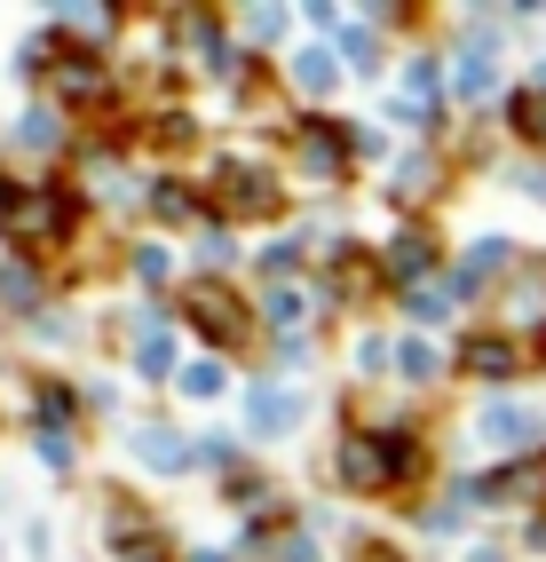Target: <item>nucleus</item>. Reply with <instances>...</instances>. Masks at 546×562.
Segmentation results:
<instances>
[{
	"instance_id": "dca6fc26",
	"label": "nucleus",
	"mask_w": 546,
	"mask_h": 562,
	"mask_svg": "<svg viewBox=\"0 0 546 562\" xmlns=\"http://www.w3.org/2000/svg\"><path fill=\"white\" fill-rule=\"evenodd\" d=\"M491 80H499V71H491V56H467V64L452 71V95H467V103H476V95H491Z\"/></svg>"
},
{
	"instance_id": "39448f33",
	"label": "nucleus",
	"mask_w": 546,
	"mask_h": 562,
	"mask_svg": "<svg viewBox=\"0 0 546 562\" xmlns=\"http://www.w3.org/2000/svg\"><path fill=\"white\" fill-rule=\"evenodd\" d=\"M546 436V420L531 404H491V412H476V443H491V452H515V443H538Z\"/></svg>"
},
{
	"instance_id": "f257e3e1",
	"label": "nucleus",
	"mask_w": 546,
	"mask_h": 562,
	"mask_svg": "<svg viewBox=\"0 0 546 562\" xmlns=\"http://www.w3.org/2000/svg\"><path fill=\"white\" fill-rule=\"evenodd\" d=\"M80 214H88V206H80L71 182H32V191H16V206L0 214V222H9L16 238H32V246H56V238L80 231Z\"/></svg>"
},
{
	"instance_id": "1a4fd4ad",
	"label": "nucleus",
	"mask_w": 546,
	"mask_h": 562,
	"mask_svg": "<svg viewBox=\"0 0 546 562\" xmlns=\"http://www.w3.org/2000/svg\"><path fill=\"white\" fill-rule=\"evenodd\" d=\"M507 120H515V135H523V143H546V64L531 71L515 95H507Z\"/></svg>"
},
{
	"instance_id": "6ab92c4d",
	"label": "nucleus",
	"mask_w": 546,
	"mask_h": 562,
	"mask_svg": "<svg viewBox=\"0 0 546 562\" xmlns=\"http://www.w3.org/2000/svg\"><path fill=\"white\" fill-rule=\"evenodd\" d=\"M396 372H405V381H435V349L428 341H405V349H396Z\"/></svg>"
},
{
	"instance_id": "a211bd4d",
	"label": "nucleus",
	"mask_w": 546,
	"mask_h": 562,
	"mask_svg": "<svg viewBox=\"0 0 546 562\" xmlns=\"http://www.w3.org/2000/svg\"><path fill=\"white\" fill-rule=\"evenodd\" d=\"M182 389H191V396H223V389H230V364H214V357H206V364L182 372Z\"/></svg>"
},
{
	"instance_id": "f03ea898",
	"label": "nucleus",
	"mask_w": 546,
	"mask_h": 562,
	"mask_svg": "<svg viewBox=\"0 0 546 562\" xmlns=\"http://www.w3.org/2000/svg\"><path fill=\"white\" fill-rule=\"evenodd\" d=\"M214 199H223V214H246V222H270L277 199H285V182L270 159H253V151H223V167H214Z\"/></svg>"
},
{
	"instance_id": "4be33fe9",
	"label": "nucleus",
	"mask_w": 546,
	"mask_h": 562,
	"mask_svg": "<svg viewBox=\"0 0 546 562\" xmlns=\"http://www.w3.org/2000/svg\"><path fill=\"white\" fill-rule=\"evenodd\" d=\"M16 143H56V111H24V120H16Z\"/></svg>"
},
{
	"instance_id": "f3484780",
	"label": "nucleus",
	"mask_w": 546,
	"mask_h": 562,
	"mask_svg": "<svg viewBox=\"0 0 546 562\" xmlns=\"http://www.w3.org/2000/svg\"><path fill=\"white\" fill-rule=\"evenodd\" d=\"M294 80L302 95H333V56H294Z\"/></svg>"
},
{
	"instance_id": "393cba45",
	"label": "nucleus",
	"mask_w": 546,
	"mask_h": 562,
	"mask_svg": "<svg viewBox=\"0 0 546 562\" xmlns=\"http://www.w3.org/2000/svg\"><path fill=\"white\" fill-rule=\"evenodd\" d=\"M277 24H285L277 9H253V16H246V32H253V41H277Z\"/></svg>"
},
{
	"instance_id": "aec40b11",
	"label": "nucleus",
	"mask_w": 546,
	"mask_h": 562,
	"mask_svg": "<svg viewBox=\"0 0 546 562\" xmlns=\"http://www.w3.org/2000/svg\"><path fill=\"white\" fill-rule=\"evenodd\" d=\"M167 270H174L167 246H135V278H143V285H167Z\"/></svg>"
},
{
	"instance_id": "0eeeda50",
	"label": "nucleus",
	"mask_w": 546,
	"mask_h": 562,
	"mask_svg": "<svg viewBox=\"0 0 546 562\" xmlns=\"http://www.w3.org/2000/svg\"><path fill=\"white\" fill-rule=\"evenodd\" d=\"M48 88H56V103H112V80H103V64H88V56H64L48 71Z\"/></svg>"
},
{
	"instance_id": "bb28decb",
	"label": "nucleus",
	"mask_w": 546,
	"mask_h": 562,
	"mask_svg": "<svg viewBox=\"0 0 546 562\" xmlns=\"http://www.w3.org/2000/svg\"><path fill=\"white\" fill-rule=\"evenodd\" d=\"M120 562H167V539H151V547H135V554H120Z\"/></svg>"
},
{
	"instance_id": "423d86ee",
	"label": "nucleus",
	"mask_w": 546,
	"mask_h": 562,
	"mask_svg": "<svg viewBox=\"0 0 546 562\" xmlns=\"http://www.w3.org/2000/svg\"><path fill=\"white\" fill-rule=\"evenodd\" d=\"M380 270H388V285H396V293H412V285L435 270V231H396Z\"/></svg>"
},
{
	"instance_id": "4468645a",
	"label": "nucleus",
	"mask_w": 546,
	"mask_h": 562,
	"mask_svg": "<svg viewBox=\"0 0 546 562\" xmlns=\"http://www.w3.org/2000/svg\"><path fill=\"white\" fill-rule=\"evenodd\" d=\"M112 32H120V9H64L56 16V41H112Z\"/></svg>"
},
{
	"instance_id": "9d476101",
	"label": "nucleus",
	"mask_w": 546,
	"mask_h": 562,
	"mask_svg": "<svg viewBox=\"0 0 546 562\" xmlns=\"http://www.w3.org/2000/svg\"><path fill=\"white\" fill-rule=\"evenodd\" d=\"M71 420H80V396H71L64 381H41V389H32V428H41V436H64Z\"/></svg>"
},
{
	"instance_id": "9b49d317",
	"label": "nucleus",
	"mask_w": 546,
	"mask_h": 562,
	"mask_svg": "<svg viewBox=\"0 0 546 562\" xmlns=\"http://www.w3.org/2000/svg\"><path fill=\"white\" fill-rule=\"evenodd\" d=\"M135 460L159 468V475H174V468H191V443H182L174 428H135Z\"/></svg>"
},
{
	"instance_id": "a878e982",
	"label": "nucleus",
	"mask_w": 546,
	"mask_h": 562,
	"mask_svg": "<svg viewBox=\"0 0 546 562\" xmlns=\"http://www.w3.org/2000/svg\"><path fill=\"white\" fill-rule=\"evenodd\" d=\"M277 562H317V539H285V547H277Z\"/></svg>"
},
{
	"instance_id": "20e7f679",
	"label": "nucleus",
	"mask_w": 546,
	"mask_h": 562,
	"mask_svg": "<svg viewBox=\"0 0 546 562\" xmlns=\"http://www.w3.org/2000/svg\"><path fill=\"white\" fill-rule=\"evenodd\" d=\"M459 372H476V381H515V372H523L515 333H467V341H459Z\"/></svg>"
},
{
	"instance_id": "b1692460",
	"label": "nucleus",
	"mask_w": 546,
	"mask_h": 562,
	"mask_svg": "<svg viewBox=\"0 0 546 562\" xmlns=\"http://www.w3.org/2000/svg\"><path fill=\"white\" fill-rule=\"evenodd\" d=\"M270 317H277V325H294V317H302V293H294V285H277V293H270Z\"/></svg>"
},
{
	"instance_id": "7ed1b4c3",
	"label": "nucleus",
	"mask_w": 546,
	"mask_h": 562,
	"mask_svg": "<svg viewBox=\"0 0 546 562\" xmlns=\"http://www.w3.org/2000/svg\"><path fill=\"white\" fill-rule=\"evenodd\" d=\"M182 317H191L214 349H238V341H253V317H246V302H238V293H223L214 278H198L191 293H182Z\"/></svg>"
},
{
	"instance_id": "6e6552de",
	"label": "nucleus",
	"mask_w": 546,
	"mask_h": 562,
	"mask_svg": "<svg viewBox=\"0 0 546 562\" xmlns=\"http://www.w3.org/2000/svg\"><path fill=\"white\" fill-rule=\"evenodd\" d=\"M294 420H302V396H294V389H270V381H262V389L246 396V428H253V436H285Z\"/></svg>"
},
{
	"instance_id": "f8f14e48",
	"label": "nucleus",
	"mask_w": 546,
	"mask_h": 562,
	"mask_svg": "<svg viewBox=\"0 0 546 562\" xmlns=\"http://www.w3.org/2000/svg\"><path fill=\"white\" fill-rule=\"evenodd\" d=\"M135 372H151V381H167V372H174V341H167V325H159V317H143V325H135Z\"/></svg>"
},
{
	"instance_id": "5701e85b",
	"label": "nucleus",
	"mask_w": 546,
	"mask_h": 562,
	"mask_svg": "<svg viewBox=\"0 0 546 562\" xmlns=\"http://www.w3.org/2000/svg\"><path fill=\"white\" fill-rule=\"evenodd\" d=\"M230 254H238V246H230L223 231H206V238H198V261H206V270H223V261H230Z\"/></svg>"
},
{
	"instance_id": "412c9836",
	"label": "nucleus",
	"mask_w": 546,
	"mask_h": 562,
	"mask_svg": "<svg viewBox=\"0 0 546 562\" xmlns=\"http://www.w3.org/2000/svg\"><path fill=\"white\" fill-rule=\"evenodd\" d=\"M341 56H349L356 71H373V64H380V48H373V32H341Z\"/></svg>"
},
{
	"instance_id": "2eb2a0df",
	"label": "nucleus",
	"mask_w": 546,
	"mask_h": 562,
	"mask_svg": "<svg viewBox=\"0 0 546 562\" xmlns=\"http://www.w3.org/2000/svg\"><path fill=\"white\" fill-rule=\"evenodd\" d=\"M0 293H9V310H41V270H32V261H9V270H0Z\"/></svg>"
},
{
	"instance_id": "ddd939ff",
	"label": "nucleus",
	"mask_w": 546,
	"mask_h": 562,
	"mask_svg": "<svg viewBox=\"0 0 546 562\" xmlns=\"http://www.w3.org/2000/svg\"><path fill=\"white\" fill-rule=\"evenodd\" d=\"M151 214H159V222H198V214H206V199L191 191V182L159 175V182H151Z\"/></svg>"
}]
</instances>
